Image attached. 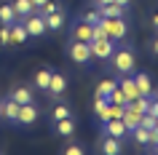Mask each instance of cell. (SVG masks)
<instances>
[{"instance_id":"1","label":"cell","mask_w":158,"mask_h":155,"mask_svg":"<svg viewBox=\"0 0 158 155\" xmlns=\"http://www.w3.org/2000/svg\"><path fill=\"white\" fill-rule=\"evenodd\" d=\"M97 24L105 30V35H107L110 40H123L126 32H129V24L123 22V16H99V22Z\"/></svg>"},{"instance_id":"2","label":"cell","mask_w":158,"mask_h":155,"mask_svg":"<svg viewBox=\"0 0 158 155\" xmlns=\"http://www.w3.org/2000/svg\"><path fill=\"white\" fill-rule=\"evenodd\" d=\"M113 67H115L121 75H131L137 70V56H134L131 48H115L113 51V56H110Z\"/></svg>"},{"instance_id":"3","label":"cell","mask_w":158,"mask_h":155,"mask_svg":"<svg viewBox=\"0 0 158 155\" xmlns=\"http://www.w3.org/2000/svg\"><path fill=\"white\" fill-rule=\"evenodd\" d=\"M70 59H73L75 64H89L91 62V46L86 40H73L70 43Z\"/></svg>"},{"instance_id":"4","label":"cell","mask_w":158,"mask_h":155,"mask_svg":"<svg viewBox=\"0 0 158 155\" xmlns=\"http://www.w3.org/2000/svg\"><path fill=\"white\" fill-rule=\"evenodd\" d=\"M89 46H91V56L97 59H110L115 51V40H110V38H94Z\"/></svg>"},{"instance_id":"5","label":"cell","mask_w":158,"mask_h":155,"mask_svg":"<svg viewBox=\"0 0 158 155\" xmlns=\"http://www.w3.org/2000/svg\"><path fill=\"white\" fill-rule=\"evenodd\" d=\"M24 30H27V35H32V38H40V35L48 32L46 19H43L40 14H30V16H24Z\"/></svg>"},{"instance_id":"6","label":"cell","mask_w":158,"mask_h":155,"mask_svg":"<svg viewBox=\"0 0 158 155\" xmlns=\"http://www.w3.org/2000/svg\"><path fill=\"white\" fill-rule=\"evenodd\" d=\"M67 91V78L62 72H51V80H48V94L51 96H62Z\"/></svg>"},{"instance_id":"7","label":"cell","mask_w":158,"mask_h":155,"mask_svg":"<svg viewBox=\"0 0 158 155\" xmlns=\"http://www.w3.org/2000/svg\"><path fill=\"white\" fill-rule=\"evenodd\" d=\"M91 38H94V24H89V22H78V24L73 27V40L91 43Z\"/></svg>"},{"instance_id":"8","label":"cell","mask_w":158,"mask_h":155,"mask_svg":"<svg viewBox=\"0 0 158 155\" xmlns=\"http://www.w3.org/2000/svg\"><path fill=\"white\" fill-rule=\"evenodd\" d=\"M16 120L22 123V126H30V123L38 120V107L30 102V104H22L19 107V115H16Z\"/></svg>"},{"instance_id":"9","label":"cell","mask_w":158,"mask_h":155,"mask_svg":"<svg viewBox=\"0 0 158 155\" xmlns=\"http://www.w3.org/2000/svg\"><path fill=\"white\" fill-rule=\"evenodd\" d=\"M105 134L107 137H126L129 131H126V126H123V120L121 118H110V120H105Z\"/></svg>"},{"instance_id":"10","label":"cell","mask_w":158,"mask_h":155,"mask_svg":"<svg viewBox=\"0 0 158 155\" xmlns=\"http://www.w3.org/2000/svg\"><path fill=\"white\" fill-rule=\"evenodd\" d=\"M134 86L139 91V96H150V94H153V80H150V75H145V72L134 75Z\"/></svg>"},{"instance_id":"11","label":"cell","mask_w":158,"mask_h":155,"mask_svg":"<svg viewBox=\"0 0 158 155\" xmlns=\"http://www.w3.org/2000/svg\"><path fill=\"white\" fill-rule=\"evenodd\" d=\"M118 88L126 94V102H134V99L139 96V91H137V86H134V78H131V75H123V80H121Z\"/></svg>"},{"instance_id":"12","label":"cell","mask_w":158,"mask_h":155,"mask_svg":"<svg viewBox=\"0 0 158 155\" xmlns=\"http://www.w3.org/2000/svg\"><path fill=\"white\" fill-rule=\"evenodd\" d=\"M43 19H46V27H48V30H54V32L64 27V11H62V8L54 11V14H46Z\"/></svg>"},{"instance_id":"13","label":"cell","mask_w":158,"mask_h":155,"mask_svg":"<svg viewBox=\"0 0 158 155\" xmlns=\"http://www.w3.org/2000/svg\"><path fill=\"white\" fill-rule=\"evenodd\" d=\"M11 6H14V14H16V19H24V16H30V14H35L32 0H16V3H11Z\"/></svg>"},{"instance_id":"14","label":"cell","mask_w":158,"mask_h":155,"mask_svg":"<svg viewBox=\"0 0 158 155\" xmlns=\"http://www.w3.org/2000/svg\"><path fill=\"white\" fill-rule=\"evenodd\" d=\"M126 8H129V6H118L115 0H113V3H107V6H99V16H123L126 14Z\"/></svg>"},{"instance_id":"15","label":"cell","mask_w":158,"mask_h":155,"mask_svg":"<svg viewBox=\"0 0 158 155\" xmlns=\"http://www.w3.org/2000/svg\"><path fill=\"white\" fill-rule=\"evenodd\" d=\"M102 153L105 155H121V139L118 137H105L102 139Z\"/></svg>"},{"instance_id":"16","label":"cell","mask_w":158,"mask_h":155,"mask_svg":"<svg viewBox=\"0 0 158 155\" xmlns=\"http://www.w3.org/2000/svg\"><path fill=\"white\" fill-rule=\"evenodd\" d=\"M11 99H14V102H19V104H30V102H32V88L19 86V88L11 91Z\"/></svg>"},{"instance_id":"17","label":"cell","mask_w":158,"mask_h":155,"mask_svg":"<svg viewBox=\"0 0 158 155\" xmlns=\"http://www.w3.org/2000/svg\"><path fill=\"white\" fill-rule=\"evenodd\" d=\"M27 30H24V24H11V43H16V46H22V43H27Z\"/></svg>"},{"instance_id":"18","label":"cell","mask_w":158,"mask_h":155,"mask_svg":"<svg viewBox=\"0 0 158 155\" xmlns=\"http://www.w3.org/2000/svg\"><path fill=\"white\" fill-rule=\"evenodd\" d=\"M107 104H110L107 96H97V99H94V112H97V118H99L102 123L110 120V118H107Z\"/></svg>"},{"instance_id":"19","label":"cell","mask_w":158,"mask_h":155,"mask_svg":"<svg viewBox=\"0 0 158 155\" xmlns=\"http://www.w3.org/2000/svg\"><path fill=\"white\" fill-rule=\"evenodd\" d=\"M73 131H75L73 115H70V118H62V120H56V134H62V137H73Z\"/></svg>"},{"instance_id":"20","label":"cell","mask_w":158,"mask_h":155,"mask_svg":"<svg viewBox=\"0 0 158 155\" xmlns=\"http://www.w3.org/2000/svg\"><path fill=\"white\" fill-rule=\"evenodd\" d=\"M129 134L134 137V142H137V145H148V142H150V128H145V126H134Z\"/></svg>"},{"instance_id":"21","label":"cell","mask_w":158,"mask_h":155,"mask_svg":"<svg viewBox=\"0 0 158 155\" xmlns=\"http://www.w3.org/2000/svg\"><path fill=\"white\" fill-rule=\"evenodd\" d=\"M16 22V14H14V6L11 3H6V6H0V24H14Z\"/></svg>"},{"instance_id":"22","label":"cell","mask_w":158,"mask_h":155,"mask_svg":"<svg viewBox=\"0 0 158 155\" xmlns=\"http://www.w3.org/2000/svg\"><path fill=\"white\" fill-rule=\"evenodd\" d=\"M3 107V118H8V120H16V115H19V102H14V99H8L6 104H0Z\"/></svg>"},{"instance_id":"23","label":"cell","mask_w":158,"mask_h":155,"mask_svg":"<svg viewBox=\"0 0 158 155\" xmlns=\"http://www.w3.org/2000/svg\"><path fill=\"white\" fill-rule=\"evenodd\" d=\"M48 80H51V70H40V72L35 75V86L40 91H48Z\"/></svg>"},{"instance_id":"24","label":"cell","mask_w":158,"mask_h":155,"mask_svg":"<svg viewBox=\"0 0 158 155\" xmlns=\"http://www.w3.org/2000/svg\"><path fill=\"white\" fill-rule=\"evenodd\" d=\"M115 86H118V83L113 80V78H107V80H99V86H97V96H107V94L115 88Z\"/></svg>"},{"instance_id":"25","label":"cell","mask_w":158,"mask_h":155,"mask_svg":"<svg viewBox=\"0 0 158 155\" xmlns=\"http://www.w3.org/2000/svg\"><path fill=\"white\" fill-rule=\"evenodd\" d=\"M107 102H110V104H126V94L115 86V88H113V91L107 94Z\"/></svg>"},{"instance_id":"26","label":"cell","mask_w":158,"mask_h":155,"mask_svg":"<svg viewBox=\"0 0 158 155\" xmlns=\"http://www.w3.org/2000/svg\"><path fill=\"white\" fill-rule=\"evenodd\" d=\"M54 11H59V3H56V0H46L43 6H38V14H40V16H46V14H54Z\"/></svg>"},{"instance_id":"27","label":"cell","mask_w":158,"mask_h":155,"mask_svg":"<svg viewBox=\"0 0 158 155\" xmlns=\"http://www.w3.org/2000/svg\"><path fill=\"white\" fill-rule=\"evenodd\" d=\"M139 126H145V128H156L158 118H156V115H150V112H142L139 115Z\"/></svg>"},{"instance_id":"28","label":"cell","mask_w":158,"mask_h":155,"mask_svg":"<svg viewBox=\"0 0 158 155\" xmlns=\"http://www.w3.org/2000/svg\"><path fill=\"white\" fill-rule=\"evenodd\" d=\"M51 115H54V120H62V118H70V107H67V104H56Z\"/></svg>"},{"instance_id":"29","label":"cell","mask_w":158,"mask_h":155,"mask_svg":"<svg viewBox=\"0 0 158 155\" xmlns=\"http://www.w3.org/2000/svg\"><path fill=\"white\" fill-rule=\"evenodd\" d=\"M126 104H107V118H121Z\"/></svg>"},{"instance_id":"30","label":"cell","mask_w":158,"mask_h":155,"mask_svg":"<svg viewBox=\"0 0 158 155\" xmlns=\"http://www.w3.org/2000/svg\"><path fill=\"white\" fill-rule=\"evenodd\" d=\"M83 22H89V24H97V22H99V11L97 8H89L83 14Z\"/></svg>"},{"instance_id":"31","label":"cell","mask_w":158,"mask_h":155,"mask_svg":"<svg viewBox=\"0 0 158 155\" xmlns=\"http://www.w3.org/2000/svg\"><path fill=\"white\" fill-rule=\"evenodd\" d=\"M0 43H3V46H8V43H11V27L8 24L0 27Z\"/></svg>"},{"instance_id":"32","label":"cell","mask_w":158,"mask_h":155,"mask_svg":"<svg viewBox=\"0 0 158 155\" xmlns=\"http://www.w3.org/2000/svg\"><path fill=\"white\" fill-rule=\"evenodd\" d=\"M64 155H83V147H81V145H67L64 147Z\"/></svg>"},{"instance_id":"33","label":"cell","mask_w":158,"mask_h":155,"mask_svg":"<svg viewBox=\"0 0 158 155\" xmlns=\"http://www.w3.org/2000/svg\"><path fill=\"white\" fill-rule=\"evenodd\" d=\"M148 112H150V115H156V118H158V99H153V102H150V110H148Z\"/></svg>"},{"instance_id":"34","label":"cell","mask_w":158,"mask_h":155,"mask_svg":"<svg viewBox=\"0 0 158 155\" xmlns=\"http://www.w3.org/2000/svg\"><path fill=\"white\" fill-rule=\"evenodd\" d=\"M153 54H156V56H158V38H156V40H153Z\"/></svg>"},{"instance_id":"35","label":"cell","mask_w":158,"mask_h":155,"mask_svg":"<svg viewBox=\"0 0 158 155\" xmlns=\"http://www.w3.org/2000/svg\"><path fill=\"white\" fill-rule=\"evenodd\" d=\"M107 3H113V0H97V8H99V6H107Z\"/></svg>"},{"instance_id":"36","label":"cell","mask_w":158,"mask_h":155,"mask_svg":"<svg viewBox=\"0 0 158 155\" xmlns=\"http://www.w3.org/2000/svg\"><path fill=\"white\" fill-rule=\"evenodd\" d=\"M153 27L158 30V14H153Z\"/></svg>"},{"instance_id":"37","label":"cell","mask_w":158,"mask_h":155,"mask_svg":"<svg viewBox=\"0 0 158 155\" xmlns=\"http://www.w3.org/2000/svg\"><path fill=\"white\" fill-rule=\"evenodd\" d=\"M118 6H129V3H131V0H115Z\"/></svg>"},{"instance_id":"38","label":"cell","mask_w":158,"mask_h":155,"mask_svg":"<svg viewBox=\"0 0 158 155\" xmlns=\"http://www.w3.org/2000/svg\"><path fill=\"white\" fill-rule=\"evenodd\" d=\"M43 3H46V0H32V6H35V8H38V6H43Z\"/></svg>"},{"instance_id":"39","label":"cell","mask_w":158,"mask_h":155,"mask_svg":"<svg viewBox=\"0 0 158 155\" xmlns=\"http://www.w3.org/2000/svg\"><path fill=\"white\" fill-rule=\"evenodd\" d=\"M0 118H3V107H0Z\"/></svg>"},{"instance_id":"40","label":"cell","mask_w":158,"mask_h":155,"mask_svg":"<svg viewBox=\"0 0 158 155\" xmlns=\"http://www.w3.org/2000/svg\"><path fill=\"white\" fill-rule=\"evenodd\" d=\"M153 147H156V153H158V145H153Z\"/></svg>"}]
</instances>
